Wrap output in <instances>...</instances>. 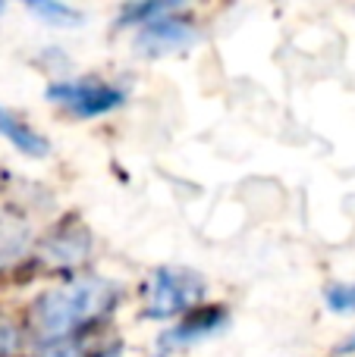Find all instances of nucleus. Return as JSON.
I'll return each instance as SVG.
<instances>
[{"mask_svg":"<svg viewBox=\"0 0 355 357\" xmlns=\"http://www.w3.org/2000/svg\"><path fill=\"white\" fill-rule=\"evenodd\" d=\"M119 298V289L110 279L101 276H75L69 282L57 285V289L44 291L35 301L29 320L31 333L44 342V345H66L75 333L85 326L98 323L113 310Z\"/></svg>","mask_w":355,"mask_h":357,"instance_id":"nucleus-1","label":"nucleus"},{"mask_svg":"<svg viewBox=\"0 0 355 357\" xmlns=\"http://www.w3.org/2000/svg\"><path fill=\"white\" fill-rule=\"evenodd\" d=\"M208 295L205 276L186 266H157L148 273L145 282V317L148 320H170L195 304H201Z\"/></svg>","mask_w":355,"mask_h":357,"instance_id":"nucleus-2","label":"nucleus"},{"mask_svg":"<svg viewBox=\"0 0 355 357\" xmlns=\"http://www.w3.org/2000/svg\"><path fill=\"white\" fill-rule=\"evenodd\" d=\"M44 98L50 104L69 110L79 119H94V116H107V113L119 110L126 104V91L119 85H110L104 79H63V82H50Z\"/></svg>","mask_w":355,"mask_h":357,"instance_id":"nucleus-3","label":"nucleus"},{"mask_svg":"<svg viewBox=\"0 0 355 357\" xmlns=\"http://www.w3.org/2000/svg\"><path fill=\"white\" fill-rule=\"evenodd\" d=\"M195 25L186 19H173V16H161L154 22H148L136 38L138 54L145 56H161V54H173L182 50L195 41Z\"/></svg>","mask_w":355,"mask_h":357,"instance_id":"nucleus-4","label":"nucleus"},{"mask_svg":"<svg viewBox=\"0 0 355 357\" xmlns=\"http://www.w3.org/2000/svg\"><path fill=\"white\" fill-rule=\"evenodd\" d=\"M0 135H3L6 142H10L13 148H16L19 154H25V157L44 160V157L50 154V142H48V138H44L35 126L25 123L22 116H16L13 110H6V107H0Z\"/></svg>","mask_w":355,"mask_h":357,"instance_id":"nucleus-5","label":"nucleus"},{"mask_svg":"<svg viewBox=\"0 0 355 357\" xmlns=\"http://www.w3.org/2000/svg\"><path fill=\"white\" fill-rule=\"evenodd\" d=\"M230 323L224 307H208V310H198V314L186 317L180 326H173L167 335H164V345H192V342H201V339H211L217 335L220 329Z\"/></svg>","mask_w":355,"mask_h":357,"instance_id":"nucleus-6","label":"nucleus"},{"mask_svg":"<svg viewBox=\"0 0 355 357\" xmlns=\"http://www.w3.org/2000/svg\"><path fill=\"white\" fill-rule=\"evenodd\" d=\"M92 251V238L82 226H69L60 229L57 235H50V241L44 245V257L57 266H75L88 257Z\"/></svg>","mask_w":355,"mask_h":357,"instance_id":"nucleus-7","label":"nucleus"},{"mask_svg":"<svg viewBox=\"0 0 355 357\" xmlns=\"http://www.w3.org/2000/svg\"><path fill=\"white\" fill-rule=\"evenodd\" d=\"M31 226L13 213H0V270H10L13 264L29 254Z\"/></svg>","mask_w":355,"mask_h":357,"instance_id":"nucleus-8","label":"nucleus"},{"mask_svg":"<svg viewBox=\"0 0 355 357\" xmlns=\"http://www.w3.org/2000/svg\"><path fill=\"white\" fill-rule=\"evenodd\" d=\"M29 13H35L38 19H44L54 29H75L85 22V16L75 6L60 3V0H35V3H29Z\"/></svg>","mask_w":355,"mask_h":357,"instance_id":"nucleus-9","label":"nucleus"},{"mask_svg":"<svg viewBox=\"0 0 355 357\" xmlns=\"http://www.w3.org/2000/svg\"><path fill=\"white\" fill-rule=\"evenodd\" d=\"M180 10V3H132V6H123V13H119V22L117 25H148L154 22V19L161 16H170V13Z\"/></svg>","mask_w":355,"mask_h":357,"instance_id":"nucleus-10","label":"nucleus"},{"mask_svg":"<svg viewBox=\"0 0 355 357\" xmlns=\"http://www.w3.org/2000/svg\"><path fill=\"white\" fill-rule=\"evenodd\" d=\"M324 304H327V310H333V314H340V317L355 314V279L352 282H331L327 285Z\"/></svg>","mask_w":355,"mask_h":357,"instance_id":"nucleus-11","label":"nucleus"},{"mask_svg":"<svg viewBox=\"0 0 355 357\" xmlns=\"http://www.w3.org/2000/svg\"><path fill=\"white\" fill-rule=\"evenodd\" d=\"M119 351H123L119 345L94 348V351H88V348H79V345H54V348H48L44 354H38V357H119Z\"/></svg>","mask_w":355,"mask_h":357,"instance_id":"nucleus-12","label":"nucleus"},{"mask_svg":"<svg viewBox=\"0 0 355 357\" xmlns=\"http://www.w3.org/2000/svg\"><path fill=\"white\" fill-rule=\"evenodd\" d=\"M22 342V333L19 326L10 320V317H0V357H10Z\"/></svg>","mask_w":355,"mask_h":357,"instance_id":"nucleus-13","label":"nucleus"},{"mask_svg":"<svg viewBox=\"0 0 355 357\" xmlns=\"http://www.w3.org/2000/svg\"><path fill=\"white\" fill-rule=\"evenodd\" d=\"M337 354H340V357H349V354H355V333H352V335H349V339H346V342H343V345H340V348H337Z\"/></svg>","mask_w":355,"mask_h":357,"instance_id":"nucleus-14","label":"nucleus"},{"mask_svg":"<svg viewBox=\"0 0 355 357\" xmlns=\"http://www.w3.org/2000/svg\"><path fill=\"white\" fill-rule=\"evenodd\" d=\"M157 357H164V354H157Z\"/></svg>","mask_w":355,"mask_h":357,"instance_id":"nucleus-15","label":"nucleus"}]
</instances>
